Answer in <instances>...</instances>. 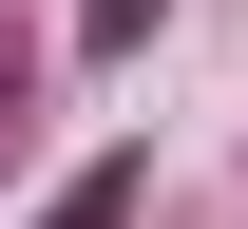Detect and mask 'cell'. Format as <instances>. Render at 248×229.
Instances as JSON below:
<instances>
[{
	"mask_svg": "<svg viewBox=\"0 0 248 229\" xmlns=\"http://www.w3.org/2000/svg\"><path fill=\"white\" fill-rule=\"evenodd\" d=\"M115 210H134V153H115V172H77V191L38 210V229H115Z\"/></svg>",
	"mask_w": 248,
	"mask_h": 229,
	"instance_id": "1",
	"label": "cell"
},
{
	"mask_svg": "<svg viewBox=\"0 0 248 229\" xmlns=\"http://www.w3.org/2000/svg\"><path fill=\"white\" fill-rule=\"evenodd\" d=\"M134 38H153V0H95V58H134Z\"/></svg>",
	"mask_w": 248,
	"mask_h": 229,
	"instance_id": "2",
	"label": "cell"
}]
</instances>
